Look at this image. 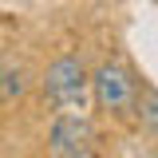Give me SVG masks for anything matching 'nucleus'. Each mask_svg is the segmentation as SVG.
<instances>
[{
    "mask_svg": "<svg viewBox=\"0 0 158 158\" xmlns=\"http://www.w3.org/2000/svg\"><path fill=\"white\" fill-rule=\"evenodd\" d=\"M87 83L91 79H87V71H83V63L75 56H59L44 71V95H48L52 107H75L87 95Z\"/></svg>",
    "mask_w": 158,
    "mask_h": 158,
    "instance_id": "nucleus-1",
    "label": "nucleus"
},
{
    "mask_svg": "<svg viewBox=\"0 0 158 158\" xmlns=\"http://www.w3.org/2000/svg\"><path fill=\"white\" fill-rule=\"evenodd\" d=\"M91 91H95V103L99 111H127L131 103H135V79L127 67H118V63H103L95 75H91Z\"/></svg>",
    "mask_w": 158,
    "mask_h": 158,
    "instance_id": "nucleus-2",
    "label": "nucleus"
},
{
    "mask_svg": "<svg viewBox=\"0 0 158 158\" xmlns=\"http://www.w3.org/2000/svg\"><path fill=\"white\" fill-rule=\"evenodd\" d=\"M91 123L83 115H59L56 123H52V131H48V150L56 158H67L75 154V150H83V146H91Z\"/></svg>",
    "mask_w": 158,
    "mask_h": 158,
    "instance_id": "nucleus-3",
    "label": "nucleus"
},
{
    "mask_svg": "<svg viewBox=\"0 0 158 158\" xmlns=\"http://www.w3.org/2000/svg\"><path fill=\"white\" fill-rule=\"evenodd\" d=\"M24 91H28L24 67H20V63H4V67H0V103H16Z\"/></svg>",
    "mask_w": 158,
    "mask_h": 158,
    "instance_id": "nucleus-4",
    "label": "nucleus"
},
{
    "mask_svg": "<svg viewBox=\"0 0 158 158\" xmlns=\"http://www.w3.org/2000/svg\"><path fill=\"white\" fill-rule=\"evenodd\" d=\"M135 115H138V123L146 127V131H158V91L154 87H142V91H135Z\"/></svg>",
    "mask_w": 158,
    "mask_h": 158,
    "instance_id": "nucleus-5",
    "label": "nucleus"
},
{
    "mask_svg": "<svg viewBox=\"0 0 158 158\" xmlns=\"http://www.w3.org/2000/svg\"><path fill=\"white\" fill-rule=\"evenodd\" d=\"M67 158H99V154H95V146H83V150H75V154H67Z\"/></svg>",
    "mask_w": 158,
    "mask_h": 158,
    "instance_id": "nucleus-6",
    "label": "nucleus"
}]
</instances>
